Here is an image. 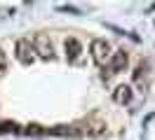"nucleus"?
<instances>
[{
  "instance_id": "1a4fd4ad",
  "label": "nucleus",
  "mask_w": 155,
  "mask_h": 140,
  "mask_svg": "<svg viewBox=\"0 0 155 140\" xmlns=\"http://www.w3.org/2000/svg\"><path fill=\"white\" fill-rule=\"evenodd\" d=\"M24 133H33V135H38V133H45V129H40L38 124H31V126H26V131H24Z\"/></svg>"
},
{
  "instance_id": "f03ea898",
  "label": "nucleus",
  "mask_w": 155,
  "mask_h": 140,
  "mask_svg": "<svg viewBox=\"0 0 155 140\" xmlns=\"http://www.w3.org/2000/svg\"><path fill=\"white\" fill-rule=\"evenodd\" d=\"M17 58H19L21 65H31L33 61H35V51H33L31 40H26V37L17 40Z\"/></svg>"
},
{
  "instance_id": "423d86ee",
  "label": "nucleus",
  "mask_w": 155,
  "mask_h": 140,
  "mask_svg": "<svg viewBox=\"0 0 155 140\" xmlns=\"http://www.w3.org/2000/svg\"><path fill=\"white\" fill-rule=\"evenodd\" d=\"M132 96H134L132 86H129V84H120L115 91H113V101H115L117 105H127V103H132Z\"/></svg>"
},
{
  "instance_id": "0eeeda50",
  "label": "nucleus",
  "mask_w": 155,
  "mask_h": 140,
  "mask_svg": "<svg viewBox=\"0 0 155 140\" xmlns=\"http://www.w3.org/2000/svg\"><path fill=\"white\" fill-rule=\"evenodd\" d=\"M45 133H49V135H71L73 131H71V126H52V129H45Z\"/></svg>"
},
{
  "instance_id": "6e6552de",
  "label": "nucleus",
  "mask_w": 155,
  "mask_h": 140,
  "mask_svg": "<svg viewBox=\"0 0 155 140\" xmlns=\"http://www.w3.org/2000/svg\"><path fill=\"white\" fill-rule=\"evenodd\" d=\"M17 131H19V126L14 121H2L0 124V133H17Z\"/></svg>"
},
{
  "instance_id": "7ed1b4c3",
  "label": "nucleus",
  "mask_w": 155,
  "mask_h": 140,
  "mask_svg": "<svg viewBox=\"0 0 155 140\" xmlns=\"http://www.w3.org/2000/svg\"><path fill=\"white\" fill-rule=\"evenodd\" d=\"M31 45H33V51H35L40 58H52V56H54V47H52L47 35H35V40H33Z\"/></svg>"
},
{
  "instance_id": "20e7f679",
  "label": "nucleus",
  "mask_w": 155,
  "mask_h": 140,
  "mask_svg": "<svg viewBox=\"0 0 155 140\" xmlns=\"http://www.w3.org/2000/svg\"><path fill=\"white\" fill-rule=\"evenodd\" d=\"M127 61H129V56H127L125 49H120V51H115V54H110V58H108V73L115 75V73H122L127 68Z\"/></svg>"
},
{
  "instance_id": "39448f33",
  "label": "nucleus",
  "mask_w": 155,
  "mask_h": 140,
  "mask_svg": "<svg viewBox=\"0 0 155 140\" xmlns=\"http://www.w3.org/2000/svg\"><path fill=\"white\" fill-rule=\"evenodd\" d=\"M64 47H66V61L75 63L78 58H80V54H82V45H80V40H75V37H68Z\"/></svg>"
},
{
  "instance_id": "f257e3e1",
  "label": "nucleus",
  "mask_w": 155,
  "mask_h": 140,
  "mask_svg": "<svg viewBox=\"0 0 155 140\" xmlns=\"http://www.w3.org/2000/svg\"><path fill=\"white\" fill-rule=\"evenodd\" d=\"M92 58L97 65H106L110 58V45L106 40H92Z\"/></svg>"
},
{
  "instance_id": "9d476101",
  "label": "nucleus",
  "mask_w": 155,
  "mask_h": 140,
  "mask_svg": "<svg viewBox=\"0 0 155 140\" xmlns=\"http://www.w3.org/2000/svg\"><path fill=\"white\" fill-rule=\"evenodd\" d=\"M7 73V56H5V51H0V77Z\"/></svg>"
}]
</instances>
